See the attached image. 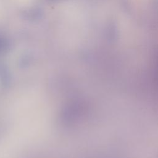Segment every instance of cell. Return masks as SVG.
<instances>
[{"label":"cell","instance_id":"1","mask_svg":"<svg viewBox=\"0 0 158 158\" xmlns=\"http://www.w3.org/2000/svg\"><path fill=\"white\" fill-rule=\"evenodd\" d=\"M6 46V41L4 40H3L2 39L0 38V51L3 50L5 48Z\"/></svg>","mask_w":158,"mask_h":158}]
</instances>
